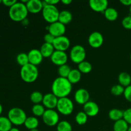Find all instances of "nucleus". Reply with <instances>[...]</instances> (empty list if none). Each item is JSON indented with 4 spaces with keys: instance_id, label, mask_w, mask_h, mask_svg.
Instances as JSON below:
<instances>
[{
    "instance_id": "nucleus-40",
    "label": "nucleus",
    "mask_w": 131,
    "mask_h": 131,
    "mask_svg": "<svg viewBox=\"0 0 131 131\" xmlns=\"http://www.w3.org/2000/svg\"><path fill=\"white\" fill-rule=\"evenodd\" d=\"M17 1L16 0H3V4L5 6H8V7L10 8L13 6L14 5H15Z\"/></svg>"
},
{
    "instance_id": "nucleus-48",
    "label": "nucleus",
    "mask_w": 131,
    "mask_h": 131,
    "mask_svg": "<svg viewBox=\"0 0 131 131\" xmlns=\"http://www.w3.org/2000/svg\"><path fill=\"white\" fill-rule=\"evenodd\" d=\"M129 12H130V14L131 15V5L130 6H129Z\"/></svg>"
},
{
    "instance_id": "nucleus-47",
    "label": "nucleus",
    "mask_w": 131,
    "mask_h": 131,
    "mask_svg": "<svg viewBox=\"0 0 131 131\" xmlns=\"http://www.w3.org/2000/svg\"><path fill=\"white\" fill-rule=\"evenodd\" d=\"M29 131H39V130H38V129H31V130H30Z\"/></svg>"
},
{
    "instance_id": "nucleus-1",
    "label": "nucleus",
    "mask_w": 131,
    "mask_h": 131,
    "mask_svg": "<svg viewBox=\"0 0 131 131\" xmlns=\"http://www.w3.org/2000/svg\"><path fill=\"white\" fill-rule=\"evenodd\" d=\"M51 90L52 93L58 99L67 97L71 93L72 84L69 82L67 78L58 77L52 82Z\"/></svg>"
},
{
    "instance_id": "nucleus-33",
    "label": "nucleus",
    "mask_w": 131,
    "mask_h": 131,
    "mask_svg": "<svg viewBox=\"0 0 131 131\" xmlns=\"http://www.w3.org/2000/svg\"><path fill=\"white\" fill-rule=\"evenodd\" d=\"M57 131H72V127L69 122L63 120L57 125Z\"/></svg>"
},
{
    "instance_id": "nucleus-6",
    "label": "nucleus",
    "mask_w": 131,
    "mask_h": 131,
    "mask_svg": "<svg viewBox=\"0 0 131 131\" xmlns=\"http://www.w3.org/2000/svg\"><path fill=\"white\" fill-rule=\"evenodd\" d=\"M74 107V104L70 99L68 97H63L58 99L56 108L61 115L68 116L72 113Z\"/></svg>"
},
{
    "instance_id": "nucleus-27",
    "label": "nucleus",
    "mask_w": 131,
    "mask_h": 131,
    "mask_svg": "<svg viewBox=\"0 0 131 131\" xmlns=\"http://www.w3.org/2000/svg\"><path fill=\"white\" fill-rule=\"evenodd\" d=\"M128 129H129V124L124 119L118 120L114 124V131H127Z\"/></svg>"
},
{
    "instance_id": "nucleus-24",
    "label": "nucleus",
    "mask_w": 131,
    "mask_h": 131,
    "mask_svg": "<svg viewBox=\"0 0 131 131\" xmlns=\"http://www.w3.org/2000/svg\"><path fill=\"white\" fill-rule=\"evenodd\" d=\"M106 19L110 21H115L118 17V13L117 10L114 8H107L104 12Z\"/></svg>"
},
{
    "instance_id": "nucleus-20",
    "label": "nucleus",
    "mask_w": 131,
    "mask_h": 131,
    "mask_svg": "<svg viewBox=\"0 0 131 131\" xmlns=\"http://www.w3.org/2000/svg\"><path fill=\"white\" fill-rule=\"evenodd\" d=\"M72 20V14L69 10H64L60 12L58 21L64 25L69 24Z\"/></svg>"
},
{
    "instance_id": "nucleus-13",
    "label": "nucleus",
    "mask_w": 131,
    "mask_h": 131,
    "mask_svg": "<svg viewBox=\"0 0 131 131\" xmlns=\"http://www.w3.org/2000/svg\"><path fill=\"white\" fill-rule=\"evenodd\" d=\"M58 99L56 96L52 93H49L43 95V106L47 108V110H54L57 106Z\"/></svg>"
},
{
    "instance_id": "nucleus-25",
    "label": "nucleus",
    "mask_w": 131,
    "mask_h": 131,
    "mask_svg": "<svg viewBox=\"0 0 131 131\" xmlns=\"http://www.w3.org/2000/svg\"><path fill=\"white\" fill-rule=\"evenodd\" d=\"M109 118L111 120L116 122L123 119L124 118V111L118 109H112L109 112Z\"/></svg>"
},
{
    "instance_id": "nucleus-19",
    "label": "nucleus",
    "mask_w": 131,
    "mask_h": 131,
    "mask_svg": "<svg viewBox=\"0 0 131 131\" xmlns=\"http://www.w3.org/2000/svg\"><path fill=\"white\" fill-rule=\"evenodd\" d=\"M40 51L43 58H51L53 52H54L55 49L53 45L44 42L41 46Z\"/></svg>"
},
{
    "instance_id": "nucleus-35",
    "label": "nucleus",
    "mask_w": 131,
    "mask_h": 131,
    "mask_svg": "<svg viewBox=\"0 0 131 131\" xmlns=\"http://www.w3.org/2000/svg\"><path fill=\"white\" fill-rule=\"evenodd\" d=\"M125 88L122 85L119 84H115L111 88V93L115 96H120L124 94Z\"/></svg>"
},
{
    "instance_id": "nucleus-14",
    "label": "nucleus",
    "mask_w": 131,
    "mask_h": 131,
    "mask_svg": "<svg viewBox=\"0 0 131 131\" xmlns=\"http://www.w3.org/2000/svg\"><path fill=\"white\" fill-rule=\"evenodd\" d=\"M89 5L94 12L104 13L108 8V1L107 0H90Z\"/></svg>"
},
{
    "instance_id": "nucleus-30",
    "label": "nucleus",
    "mask_w": 131,
    "mask_h": 131,
    "mask_svg": "<svg viewBox=\"0 0 131 131\" xmlns=\"http://www.w3.org/2000/svg\"><path fill=\"white\" fill-rule=\"evenodd\" d=\"M43 95L38 91H35L30 95V100L35 104H39L42 102Z\"/></svg>"
},
{
    "instance_id": "nucleus-26",
    "label": "nucleus",
    "mask_w": 131,
    "mask_h": 131,
    "mask_svg": "<svg viewBox=\"0 0 131 131\" xmlns=\"http://www.w3.org/2000/svg\"><path fill=\"white\" fill-rule=\"evenodd\" d=\"M12 128V124L8 117L0 116V131H10Z\"/></svg>"
},
{
    "instance_id": "nucleus-31",
    "label": "nucleus",
    "mask_w": 131,
    "mask_h": 131,
    "mask_svg": "<svg viewBox=\"0 0 131 131\" xmlns=\"http://www.w3.org/2000/svg\"><path fill=\"white\" fill-rule=\"evenodd\" d=\"M16 61L17 63L21 66V67L29 64V58H28V54H26L24 52H21V53L19 54L16 57Z\"/></svg>"
},
{
    "instance_id": "nucleus-9",
    "label": "nucleus",
    "mask_w": 131,
    "mask_h": 131,
    "mask_svg": "<svg viewBox=\"0 0 131 131\" xmlns=\"http://www.w3.org/2000/svg\"><path fill=\"white\" fill-rule=\"evenodd\" d=\"M49 33L54 37H59L61 36H64L65 32H66V26L65 25L63 24L62 23H60L59 21L56 23L50 24L49 26L47 28Z\"/></svg>"
},
{
    "instance_id": "nucleus-29",
    "label": "nucleus",
    "mask_w": 131,
    "mask_h": 131,
    "mask_svg": "<svg viewBox=\"0 0 131 131\" xmlns=\"http://www.w3.org/2000/svg\"><path fill=\"white\" fill-rule=\"evenodd\" d=\"M71 70L72 69L70 67V66L67 65V64H65V65H61V66L59 67L58 70V72L60 77H61V78H67Z\"/></svg>"
},
{
    "instance_id": "nucleus-5",
    "label": "nucleus",
    "mask_w": 131,
    "mask_h": 131,
    "mask_svg": "<svg viewBox=\"0 0 131 131\" xmlns=\"http://www.w3.org/2000/svg\"><path fill=\"white\" fill-rule=\"evenodd\" d=\"M8 118L11 122L12 125H22L24 124L27 118L25 111L20 107H12L10 109L8 113Z\"/></svg>"
},
{
    "instance_id": "nucleus-2",
    "label": "nucleus",
    "mask_w": 131,
    "mask_h": 131,
    "mask_svg": "<svg viewBox=\"0 0 131 131\" xmlns=\"http://www.w3.org/2000/svg\"><path fill=\"white\" fill-rule=\"evenodd\" d=\"M28 11L26 4L22 2H17L10 8L8 15L10 19L15 22H22L26 19Z\"/></svg>"
},
{
    "instance_id": "nucleus-49",
    "label": "nucleus",
    "mask_w": 131,
    "mask_h": 131,
    "mask_svg": "<svg viewBox=\"0 0 131 131\" xmlns=\"http://www.w3.org/2000/svg\"><path fill=\"white\" fill-rule=\"evenodd\" d=\"M127 131H131V125L130 127H129V129H128Z\"/></svg>"
},
{
    "instance_id": "nucleus-12",
    "label": "nucleus",
    "mask_w": 131,
    "mask_h": 131,
    "mask_svg": "<svg viewBox=\"0 0 131 131\" xmlns=\"http://www.w3.org/2000/svg\"><path fill=\"white\" fill-rule=\"evenodd\" d=\"M51 60L54 65L60 67L67 63L68 60V56L65 51L55 50L51 56Z\"/></svg>"
},
{
    "instance_id": "nucleus-42",
    "label": "nucleus",
    "mask_w": 131,
    "mask_h": 131,
    "mask_svg": "<svg viewBox=\"0 0 131 131\" xmlns=\"http://www.w3.org/2000/svg\"><path fill=\"white\" fill-rule=\"evenodd\" d=\"M120 2L125 6H130L131 5V0H120Z\"/></svg>"
},
{
    "instance_id": "nucleus-32",
    "label": "nucleus",
    "mask_w": 131,
    "mask_h": 131,
    "mask_svg": "<svg viewBox=\"0 0 131 131\" xmlns=\"http://www.w3.org/2000/svg\"><path fill=\"white\" fill-rule=\"evenodd\" d=\"M88 115L84 111H80L75 116V122L79 125H83L86 124L88 121Z\"/></svg>"
},
{
    "instance_id": "nucleus-38",
    "label": "nucleus",
    "mask_w": 131,
    "mask_h": 131,
    "mask_svg": "<svg viewBox=\"0 0 131 131\" xmlns=\"http://www.w3.org/2000/svg\"><path fill=\"white\" fill-rule=\"evenodd\" d=\"M124 95L127 101H129V102H131V84L129 86L125 88Z\"/></svg>"
},
{
    "instance_id": "nucleus-7",
    "label": "nucleus",
    "mask_w": 131,
    "mask_h": 131,
    "mask_svg": "<svg viewBox=\"0 0 131 131\" xmlns=\"http://www.w3.org/2000/svg\"><path fill=\"white\" fill-rule=\"evenodd\" d=\"M86 52L83 46L81 45H76L72 48L70 53V57L74 63L79 64L85 61Z\"/></svg>"
},
{
    "instance_id": "nucleus-23",
    "label": "nucleus",
    "mask_w": 131,
    "mask_h": 131,
    "mask_svg": "<svg viewBox=\"0 0 131 131\" xmlns=\"http://www.w3.org/2000/svg\"><path fill=\"white\" fill-rule=\"evenodd\" d=\"M24 125L27 129L30 130L31 129H37L39 125V121L35 116H29L27 117Z\"/></svg>"
},
{
    "instance_id": "nucleus-3",
    "label": "nucleus",
    "mask_w": 131,
    "mask_h": 131,
    "mask_svg": "<svg viewBox=\"0 0 131 131\" xmlns=\"http://www.w3.org/2000/svg\"><path fill=\"white\" fill-rule=\"evenodd\" d=\"M20 75L23 81L27 83H32L35 81L38 77V70L37 66L29 63L22 67Z\"/></svg>"
},
{
    "instance_id": "nucleus-37",
    "label": "nucleus",
    "mask_w": 131,
    "mask_h": 131,
    "mask_svg": "<svg viewBox=\"0 0 131 131\" xmlns=\"http://www.w3.org/2000/svg\"><path fill=\"white\" fill-rule=\"evenodd\" d=\"M123 119L129 125H131V107L124 111V118H123Z\"/></svg>"
},
{
    "instance_id": "nucleus-15",
    "label": "nucleus",
    "mask_w": 131,
    "mask_h": 131,
    "mask_svg": "<svg viewBox=\"0 0 131 131\" xmlns=\"http://www.w3.org/2000/svg\"><path fill=\"white\" fill-rule=\"evenodd\" d=\"M29 63L31 65L37 66L42 63L43 60V56L41 53L40 51L37 49H33L29 51L28 53Z\"/></svg>"
},
{
    "instance_id": "nucleus-16",
    "label": "nucleus",
    "mask_w": 131,
    "mask_h": 131,
    "mask_svg": "<svg viewBox=\"0 0 131 131\" xmlns=\"http://www.w3.org/2000/svg\"><path fill=\"white\" fill-rule=\"evenodd\" d=\"M75 102L80 105H84L90 99V93L84 88H80L75 92L74 95Z\"/></svg>"
},
{
    "instance_id": "nucleus-46",
    "label": "nucleus",
    "mask_w": 131,
    "mask_h": 131,
    "mask_svg": "<svg viewBox=\"0 0 131 131\" xmlns=\"http://www.w3.org/2000/svg\"><path fill=\"white\" fill-rule=\"evenodd\" d=\"M2 112H3V106H2V105L0 104V115H1Z\"/></svg>"
},
{
    "instance_id": "nucleus-4",
    "label": "nucleus",
    "mask_w": 131,
    "mask_h": 131,
    "mask_svg": "<svg viewBox=\"0 0 131 131\" xmlns=\"http://www.w3.org/2000/svg\"><path fill=\"white\" fill-rule=\"evenodd\" d=\"M42 2L43 8L42 12L44 20L50 24L58 21L60 12H59L58 8L54 5H47L45 1Z\"/></svg>"
},
{
    "instance_id": "nucleus-11",
    "label": "nucleus",
    "mask_w": 131,
    "mask_h": 131,
    "mask_svg": "<svg viewBox=\"0 0 131 131\" xmlns=\"http://www.w3.org/2000/svg\"><path fill=\"white\" fill-rule=\"evenodd\" d=\"M104 43L103 35L100 32L94 31L88 37V43L92 47L97 49L101 47Z\"/></svg>"
},
{
    "instance_id": "nucleus-17",
    "label": "nucleus",
    "mask_w": 131,
    "mask_h": 131,
    "mask_svg": "<svg viewBox=\"0 0 131 131\" xmlns=\"http://www.w3.org/2000/svg\"><path fill=\"white\" fill-rule=\"evenodd\" d=\"M28 12L38 14L43 10V2L40 0H28L26 4Z\"/></svg>"
},
{
    "instance_id": "nucleus-41",
    "label": "nucleus",
    "mask_w": 131,
    "mask_h": 131,
    "mask_svg": "<svg viewBox=\"0 0 131 131\" xmlns=\"http://www.w3.org/2000/svg\"><path fill=\"white\" fill-rule=\"evenodd\" d=\"M44 1L47 4V5H54V6H56V4H58V3L60 2L59 0H45Z\"/></svg>"
},
{
    "instance_id": "nucleus-39",
    "label": "nucleus",
    "mask_w": 131,
    "mask_h": 131,
    "mask_svg": "<svg viewBox=\"0 0 131 131\" xmlns=\"http://www.w3.org/2000/svg\"><path fill=\"white\" fill-rule=\"evenodd\" d=\"M56 37H54L52 35H51V33H48L47 34H46L44 35V37H43V39H44V41L46 43H51L52 44L54 41V39Z\"/></svg>"
},
{
    "instance_id": "nucleus-44",
    "label": "nucleus",
    "mask_w": 131,
    "mask_h": 131,
    "mask_svg": "<svg viewBox=\"0 0 131 131\" xmlns=\"http://www.w3.org/2000/svg\"><path fill=\"white\" fill-rule=\"evenodd\" d=\"M21 23H23V24L24 26H27L28 24H29V20H28V19L26 18V19H24V20H23V21H22Z\"/></svg>"
},
{
    "instance_id": "nucleus-10",
    "label": "nucleus",
    "mask_w": 131,
    "mask_h": 131,
    "mask_svg": "<svg viewBox=\"0 0 131 131\" xmlns=\"http://www.w3.org/2000/svg\"><path fill=\"white\" fill-rule=\"evenodd\" d=\"M52 45L56 51L65 52L70 47V41L66 36H61L55 38Z\"/></svg>"
},
{
    "instance_id": "nucleus-8",
    "label": "nucleus",
    "mask_w": 131,
    "mask_h": 131,
    "mask_svg": "<svg viewBox=\"0 0 131 131\" xmlns=\"http://www.w3.org/2000/svg\"><path fill=\"white\" fill-rule=\"evenodd\" d=\"M59 115L54 110H46L42 116L43 123L49 127H54L58 125L59 122Z\"/></svg>"
},
{
    "instance_id": "nucleus-22",
    "label": "nucleus",
    "mask_w": 131,
    "mask_h": 131,
    "mask_svg": "<svg viewBox=\"0 0 131 131\" xmlns=\"http://www.w3.org/2000/svg\"><path fill=\"white\" fill-rule=\"evenodd\" d=\"M118 81L120 85L124 87H127L131 84V76L129 74L125 72H121L118 75Z\"/></svg>"
},
{
    "instance_id": "nucleus-28",
    "label": "nucleus",
    "mask_w": 131,
    "mask_h": 131,
    "mask_svg": "<svg viewBox=\"0 0 131 131\" xmlns=\"http://www.w3.org/2000/svg\"><path fill=\"white\" fill-rule=\"evenodd\" d=\"M78 70L83 74H89L92 70V65L89 61H84L78 64Z\"/></svg>"
},
{
    "instance_id": "nucleus-50",
    "label": "nucleus",
    "mask_w": 131,
    "mask_h": 131,
    "mask_svg": "<svg viewBox=\"0 0 131 131\" xmlns=\"http://www.w3.org/2000/svg\"><path fill=\"white\" fill-rule=\"evenodd\" d=\"M3 3V0H0V4Z\"/></svg>"
},
{
    "instance_id": "nucleus-18",
    "label": "nucleus",
    "mask_w": 131,
    "mask_h": 131,
    "mask_svg": "<svg viewBox=\"0 0 131 131\" xmlns=\"http://www.w3.org/2000/svg\"><path fill=\"white\" fill-rule=\"evenodd\" d=\"M84 112L88 115V116L93 117L98 115L99 113V107L93 101H88L84 105Z\"/></svg>"
},
{
    "instance_id": "nucleus-51",
    "label": "nucleus",
    "mask_w": 131,
    "mask_h": 131,
    "mask_svg": "<svg viewBox=\"0 0 131 131\" xmlns=\"http://www.w3.org/2000/svg\"><path fill=\"white\" fill-rule=\"evenodd\" d=\"M130 60H131V54H130Z\"/></svg>"
},
{
    "instance_id": "nucleus-43",
    "label": "nucleus",
    "mask_w": 131,
    "mask_h": 131,
    "mask_svg": "<svg viewBox=\"0 0 131 131\" xmlns=\"http://www.w3.org/2000/svg\"><path fill=\"white\" fill-rule=\"evenodd\" d=\"M61 2L62 3H63L64 5H70V3H72V0H61Z\"/></svg>"
},
{
    "instance_id": "nucleus-45",
    "label": "nucleus",
    "mask_w": 131,
    "mask_h": 131,
    "mask_svg": "<svg viewBox=\"0 0 131 131\" xmlns=\"http://www.w3.org/2000/svg\"><path fill=\"white\" fill-rule=\"evenodd\" d=\"M10 131H20L19 129L17 128H15V127H12L11 129H10Z\"/></svg>"
},
{
    "instance_id": "nucleus-21",
    "label": "nucleus",
    "mask_w": 131,
    "mask_h": 131,
    "mask_svg": "<svg viewBox=\"0 0 131 131\" xmlns=\"http://www.w3.org/2000/svg\"><path fill=\"white\" fill-rule=\"evenodd\" d=\"M81 79V72L78 69H72L67 79L72 84L79 83Z\"/></svg>"
},
{
    "instance_id": "nucleus-36",
    "label": "nucleus",
    "mask_w": 131,
    "mask_h": 131,
    "mask_svg": "<svg viewBox=\"0 0 131 131\" xmlns=\"http://www.w3.org/2000/svg\"><path fill=\"white\" fill-rule=\"evenodd\" d=\"M123 27L127 29H131V15L125 17L122 21Z\"/></svg>"
},
{
    "instance_id": "nucleus-34",
    "label": "nucleus",
    "mask_w": 131,
    "mask_h": 131,
    "mask_svg": "<svg viewBox=\"0 0 131 131\" xmlns=\"http://www.w3.org/2000/svg\"><path fill=\"white\" fill-rule=\"evenodd\" d=\"M46 109L43 105L35 104L32 107V113L35 116H42L46 111Z\"/></svg>"
}]
</instances>
